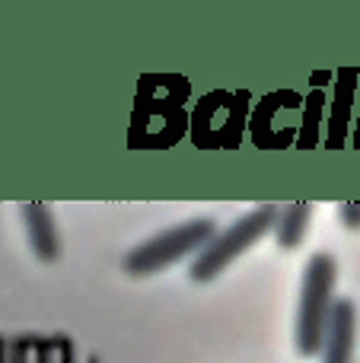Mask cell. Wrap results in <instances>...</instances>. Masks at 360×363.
<instances>
[{
	"mask_svg": "<svg viewBox=\"0 0 360 363\" xmlns=\"http://www.w3.org/2000/svg\"><path fill=\"white\" fill-rule=\"evenodd\" d=\"M335 281H338V264L329 252H316L306 262L303 271V287H300V309H297V351L303 357H316L322 354L325 328H329V315L335 306Z\"/></svg>",
	"mask_w": 360,
	"mask_h": 363,
	"instance_id": "6da1fadb",
	"label": "cell"
},
{
	"mask_svg": "<svg viewBox=\"0 0 360 363\" xmlns=\"http://www.w3.org/2000/svg\"><path fill=\"white\" fill-rule=\"evenodd\" d=\"M278 213H281L278 204H261V207H255V211H249L246 217H240L236 223H230L223 233H217L195 255V262H191V271H189L191 281H198V284L214 281L227 264H233L236 258L246 249H252L268 230L278 226Z\"/></svg>",
	"mask_w": 360,
	"mask_h": 363,
	"instance_id": "7a4b0ae2",
	"label": "cell"
},
{
	"mask_svg": "<svg viewBox=\"0 0 360 363\" xmlns=\"http://www.w3.org/2000/svg\"><path fill=\"white\" fill-rule=\"evenodd\" d=\"M214 236H217L214 220H208V217L179 223V226H172V230L159 233V236L147 239V242H140L137 249L128 252L125 271L134 277L153 274V271H159V268H169V264L182 262V258L191 255V252H201Z\"/></svg>",
	"mask_w": 360,
	"mask_h": 363,
	"instance_id": "3957f363",
	"label": "cell"
},
{
	"mask_svg": "<svg viewBox=\"0 0 360 363\" xmlns=\"http://www.w3.org/2000/svg\"><path fill=\"white\" fill-rule=\"evenodd\" d=\"M354 332H357V309L351 300H335L322 341V363H351L354 357Z\"/></svg>",
	"mask_w": 360,
	"mask_h": 363,
	"instance_id": "277c9868",
	"label": "cell"
},
{
	"mask_svg": "<svg viewBox=\"0 0 360 363\" xmlns=\"http://www.w3.org/2000/svg\"><path fill=\"white\" fill-rule=\"evenodd\" d=\"M23 220H26V233H29L32 252H35L42 262H55V258L61 255V236H57L51 207L42 204V201L23 204Z\"/></svg>",
	"mask_w": 360,
	"mask_h": 363,
	"instance_id": "5b68a950",
	"label": "cell"
},
{
	"mask_svg": "<svg viewBox=\"0 0 360 363\" xmlns=\"http://www.w3.org/2000/svg\"><path fill=\"white\" fill-rule=\"evenodd\" d=\"M310 217H313V204H306V201H293V204L281 207L278 226H274V236H278L281 249L300 245V239L306 236V226H310Z\"/></svg>",
	"mask_w": 360,
	"mask_h": 363,
	"instance_id": "8992f818",
	"label": "cell"
},
{
	"mask_svg": "<svg viewBox=\"0 0 360 363\" xmlns=\"http://www.w3.org/2000/svg\"><path fill=\"white\" fill-rule=\"evenodd\" d=\"M338 217H342L351 230H357L360 226V201H344V204L338 207Z\"/></svg>",
	"mask_w": 360,
	"mask_h": 363,
	"instance_id": "52a82bcc",
	"label": "cell"
}]
</instances>
